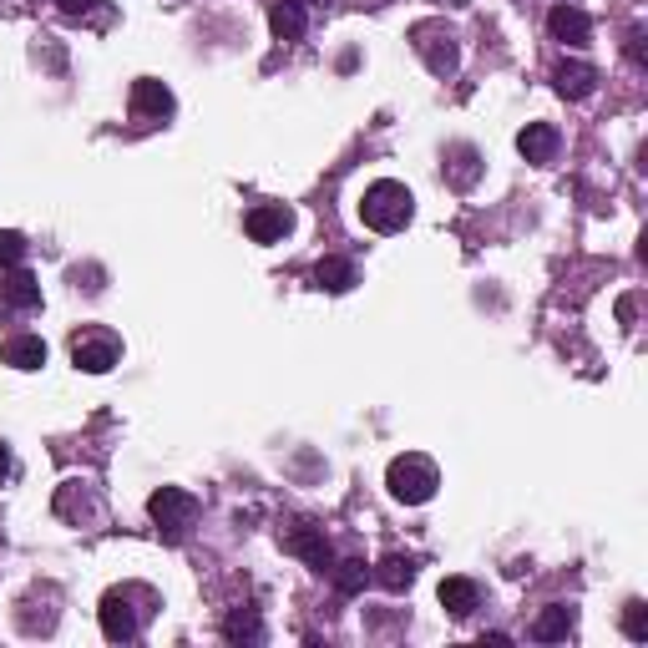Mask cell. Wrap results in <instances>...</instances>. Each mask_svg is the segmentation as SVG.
<instances>
[{"instance_id": "cell-1", "label": "cell", "mask_w": 648, "mask_h": 648, "mask_svg": "<svg viewBox=\"0 0 648 648\" xmlns=\"http://www.w3.org/2000/svg\"><path fill=\"white\" fill-rule=\"evenodd\" d=\"M385 486H390L395 502H405V507H426V502L436 497V486H441V471H436L431 456L405 451V456H395V461L385 466Z\"/></svg>"}, {"instance_id": "cell-2", "label": "cell", "mask_w": 648, "mask_h": 648, "mask_svg": "<svg viewBox=\"0 0 648 648\" xmlns=\"http://www.w3.org/2000/svg\"><path fill=\"white\" fill-rule=\"evenodd\" d=\"M411 213H416V198H411V188L395 183V178L370 183L365 198H360V218H365V228H375V233H400L405 223H411Z\"/></svg>"}, {"instance_id": "cell-3", "label": "cell", "mask_w": 648, "mask_h": 648, "mask_svg": "<svg viewBox=\"0 0 648 648\" xmlns=\"http://www.w3.org/2000/svg\"><path fill=\"white\" fill-rule=\"evenodd\" d=\"M411 46H416V56L426 61L431 76H456L461 71V41H456V31L446 21H416Z\"/></svg>"}, {"instance_id": "cell-4", "label": "cell", "mask_w": 648, "mask_h": 648, "mask_svg": "<svg viewBox=\"0 0 648 648\" xmlns=\"http://www.w3.org/2000/svg\"><path fill=\"white\" fill-rule=\"evenodd\" d=\"M147 517L168 532V537H183L198 517V497L188 492V486H157V492L147 497Z\"/></svg>"}, {"instance_id": "cell-5", "label": "cell", "mask_w": 648, "mask_h": 648, "mask_svg": "<svg viewBox=\"0 0 648 648\" xmlns=\"http://www.w3.org/2000/svg\"><path fill=\"white\" fill-rule=\"evenodd\" d=\"M117 360H122V340L112 330H81L71 340V365L87 370V375H107Z\"/></svg>"}, {"instance_id": "cell-6", "label": "cell", "mask_w": 648, "mask_h": 648, "mask_svg": "<svg viewBox=\"0 0 648 648\" xmlns=\"http://www.w3.org/2000/svg\"><path fill=\"white\" fill-rule=\"evenodd\" d=\"M284 547L294 552V557H304L314 573H330L335 567V547H330V537H324V527H314V522H289L284 527Z\"/></svg>"}, {"instance_id": "cell-7", "label": "cell", "mask_w": 648, "mask_h": 648, "mask_svg": "<svg viewBox=\"0 0 648 648\" xmlns=\"http://www.w3.org/2000/svg\"><path fill=\"white\" fill-rule=\"evenodd\" d=\"M127 107H132V117H137V122H162V117H173V112H178L173 92L162 87L157 76H137V81H132V97H127Z\"/></svg>"}, {"instance_id": "cell-8", "label": "cell", "mask_w": 648, "mask_h": 648, "mask_svg": "<svg viewBox=\"0 0 648 648\" xmlns=\"http://www.w3.org/2000/svg\"><path fill=\"white\" fill-rule=\"evenodd\" d=\"M289 228H294V213L284 203H254L249 213H243V233H249L254 243H279Z\"/></svg>"}, {"instance_id": "cell-9", "label": "cell", "mask_w": 648, "mask_h": 648, "mask_svg": "<svg viewBox=\"0 0 648 648\" xmlns=\"http://www.w3.org/2000/svg\"><path fill=\"white\" fill-rule=\"evenodd\" d=\"M547 31H552V41H562V46H588V41H593V21H588L583 6H573V0H562V6L547 11Z\"/></svg>"}, {"instance_id": "cell-10", "label": "cell", "mask_w": 648, "mask_h": 648, "mask_svg": "<svg viewBox=\"0 0 648 648\" xmlns=\"http://www.w3.org/2000/svg\"><path fill=\"white\" fill-rule=\"evenodd\" d=\"M97 618H102V633L112 638V643H132L137 638V608H132V593H107L102 598V608H97Z\"/></svg>"}, {"instance_id": "cell-11", "label": "cell", "mask_w": 648, "mask_h": 648, "mask_svg": "<svg viewBox=\"0 0 648 648\" xmlns=\"http://www.w3.org/2000/svg\"><path fill=\"white\" fill-rule=\"evenodd\" d=\"M552 87H557L567 102H588V97L598 92V66H588V61H562V66L552 71Z\"/></svg>"}, {"instance_id": "cell-12", "label": "cell", "mask_w": 648, "mask_h": 648, "mask_svg": "<svg viewBox=\"0 0 648 648\" xmlns=\"http://www.w3.org/2000/svg\"><path fill=\"white\" fill-rule=\"evenodd\" d=\"M557 147H562V132H557L552 122H527V127L517 132V152H522L527 162H537V168H547V162L557 157Z\"/></svg>"}, {"instance_id": "cell-13", "label": "cell", "mask_w": 648, "mask_h": 648, "mask_svg": "<svg viewBox=\"0 0 648 648\" xmlns=\"http://www.w3.org/2000/svg\"><path fill=\"white\" fill-rule=\"evenodd\" d=\"M385 593H405L416 583V557H405V552H390V557H380L375 562V573H370Z\"/></svg>"}, {"instance_id": "cell-14", "label": "cell", "mask_w": 648, "mask_h": 648, "mask_svg": "<svg viewBox=\"0 0 648 648\" xmlns=\"http://www.w3.org/2000/svg\"><path fill=\"white\" fill-rule=\"evenodd\" d=\"M0 360H6L11 370H41L46 365V340L41 335H11L6 345H0Z\"/></svg>"}, {"instance_id": "cell-15", "label": "cell", "mask_w": 648, "mask_h": 648, "mask_svg": "<svg viewBox=\"0 0 648 648\" xmlns=\"http://www.w3.org/2000/svg\"><path fill=\"white\" fill-rule=\"evenodd\" d=\"M314 284H319V289H330V294H350V289L360 284V269H355L350 259L330 254V259H319V264H314Z\"/></svg>"}, {"instance_id": "cell-16", "label": "cell", "mask_w": 648, "mask_h": 648, "mask_svg": "<svg viewBox=\"0 0 648 648\" xmlns=\"http://www.w3.org/2000/svg\"><path fill=\"white\" fill-rule=\"evenodd\" d=\"M573 623H578V618H573V608H567V603H547V608L532 618V638H537V643H562L567 633H573Z\"/></svg>"}, {"instance_id": "cell-17", "label": "cell", "mask_w": 648, "mask_h": 648, "mask_svg": "<svg viewBox=\"0 0 648 648\" xmlns=\"http://www.w3.org/2000/svg\"><path fill=\"white\" fill-rule=\"evenodd\" d=\"M436 598H441V608H446L451 618H471V613H476V603H481V588H476L471 578H446Z\"/></svg>"}, {"instance_id": "cell-18", "label": "cell", "mask_w": 648, "mask_h": 648, "mask_svg": "<svg viewBox=\"0 0 648 648\" xmlns=\"http://www.w3.org/2000/svg\"><path fill=\"white\" fill-rule=\"evenodd\" d=\"M269 26H274V36H279V41H304V31H309V16H304V6H299V0H274Z\"/></svg>"}, {"instance_id": "cell-19", "label": "cell", "mask_w": 648, "mask_h": 648, "mask_svg": "<svg viewBox=\"0 0 648 648\" xmlns=\"http://www.w3.org/2000/svg\"><path fill=\"white\" fill-rule=\"evenodd\" d=\"M0 299H6V309H21V314H26V309H41V279L16 269L6 284H0Z\"/></svg>"}, {"instance_id": "cell-20", "label": "cell", "mask_w": 648, "mask_h": 648, "mask_svg": "<svg viewBox=\"0 0 648 648\" xmlns=\"http://www.w3.org/2000/svg\"><path fill=\"white\" fill-rule=\"evenodd\" d=\"M223 638H228V643H264L259 613H254V608H233V613L223 618Z\"/></svg>"}, {"instance_id": "cell-21", "label": "cell", "mask_w": 648, "mask_h": 648, "mask_svg": "<svg viewBox=\"0 0 648 648\" xmlns=\"http://www.w3.org/2000/svg\"><path fill=\"white\" fill-rule=\"evenodd\" d=\"M330 578H335V588H340L345 598H355V593L365 588V578H370V567H365L360 557H345V562L330 567Z\"/></svg>"}, {"instance_id": "cell-22", "label": "cell", "mask_w": 648, "mask_h": 648, "mask_svg": "<svg viewBox=\"0 0 648 648\" xmlns=\"http://www.w3.org/2000/svg\"><path fill=\"white\" fill-rule=\"evenodd\" d=\"M446 157H451V178H456V188H471L476 173H481V168H476V147H451Z\"/></svg>"}, {"instance_id": "cell-23", "label": "cell", "mask_w": 648, "mask_h": 648, "mask_svg": "<svg viewBox=\"0 0 648 648\" xmlns=\"http://www.w3.org/2000/svg\"><path fill=\"white\" fill-rule=\"evenodd\" d=\"M623 633H628L633 643L648 638V603H643V598H628V603H623Z\"/></svg>"}, {"instance_id": "cell-24", "label": "cell", "mask_w": 648, "mask_h": 648, "mask_svg": "<svg viewBox=\"0 0 648 648\" xmlns=\"http://www.w3.org/2000/svg\"><path fill=\"white\" fill-rule=\"evenodd\" d=\"M26 249H31V243H26L16 228H0V269H16V264L26 259Z\"/></svg>"}, {"instance_id": "cell-25", "label": "cell", "mask_w": 648, "mask_h": 648, "mask_svg": "<svg viewBox=\"0 0 648 648\" xmlns=\"http://www.w3.org/2000/svg\"><path fill=\"white\" fill-rule=\"evenodd\" d=\"M102 6V0H56V11L61 16H71V21H81V16H92Z\"/></svg>"}, {"instance_id": "cell-26", "label": "cell", "mask_w": 648, "mask_h": 648, "mask_svg": "<svg viewBox=\"0 0 648 648\" xmlns=\"http://www.w3.org/2000/svg\"><path fill=\"white\" fill-rule=\"evenodd\" d=\"M623 51H628V61H633V66H643V31H628Z\"/></svg>"}, {"instance_id": "cell-27", "label": "cell", "mask_w": 648, "mask_h": 648, "mask_svg": "<svg viewBox=\"0 0 648 648\" xmlns=\"http://www.w3.org/2000/svg\"><path fill=\"white\" fill-rule=\"evenodd\" d=\"M6 476H11V446L0 441V481H6Z\"/></svg>"}, {"instance_id": "cell-28", "label": "cell", "mask_w": 648, "mask_h": 648, "mask_svg": "<svg viewBox=\"0 0 648 648\" xmlns=\"http://www.w3.org/2000/svg\"><path fill=\"white\" fill-rule=\"evenodd\" d=\"M446 6H466V0H446Z\"/></svg>"}]
</instances>
